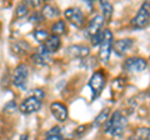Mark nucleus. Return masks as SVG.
Here are the masks:
<instances>
[{
    "mask_svg": "<svg viewBox=\"0 0 150 140\" xmlns=\"http://www.w3.org/2000/svg\"><path fill=\"white\" fill-rule=\"evenodd\" d=\"M128 140H143V139H140V138H139V136H137L135 134H133L131 136H129V138H128Z\"/></svg>",
    "mask_w": 150,
    "mask_h": 140,
    "instance_id": "29",
    "label": "nucleus"
},
{
    "mask_svg": "<svg viewBox=\"0 0 150 140\" xmlns=\"http://www.w3.org/2000/svg\"><path fill=\"white\" fill-rule=\"evenodd\" d=\"M86 129H88V125H80V127H78L74 130V136L75 138H81L83 135L86 133Z\"/></svg>",
    "mask_w": 150,
    "mask_h": 140,
    "instance_id": "24",
    "label": "nucleus"
},
{
    "mask_svg": "<svg viewBox=\"0 0 150 140\" xmlns=\"http://www.w3.org/2000/svg\"><path fill=\"white\" fill-rule=\"evenodd\" d=\"M30 95L35 96V98H38V99H40V100H43V99H44V96H45V93L41 90V89H34Z\"/></svg>",
    "mask_w": 150,
    "mask_h": 140,
    "instance_id": "25",
    "label": "nucleus"
},
{
    "mask_svg": "<svg viewBox=\"0 0 150 140\" xmlns=\"http://www.w3.org/2000/svg\"><path fill=\"white\" fill-rule=\"evenodd\" d=\"M149 23H150V1H144L142 6L139 8L137 15L131 19L130 24L134 29H143V28L149 25Z\"/></svg>",
    "mask_w": 150,
    "mask_h": 140,
    "instance_id": "3",
    "label": "nucleus"
},
{
    "mask_svg": "<svg viewBox=\"0 0 150 140\" xmlns=\"http://www.w3.org/2000/svg\"><path fill=\"white\" fill-rule=\"evenodd\" d=\"M110 118V113H109V110L105 109V110H101L99 115L95 118V120H94V125L95 127H99V125H103V124H105L108 120H109Z\"/></svg>",
    "mask_w": 150,
    "mask_h": 140,
    "instance_id": "18",
    "label": "nucleus"
},
{
    "mask_svg": "<svg viewBox=\"0 0 150 140\" xmlns=\"http://www.w3.org/2000/svg\"><path fill=\"white\" fill-rule=\"evenodd\" d=\"M112 44H114V36L109 29H105L101 31V41H100V50H99V58L103 63L109 62Z\"/></svg>",
    "mask_w": 150,
    "mask_h": 140,
    "instance_id": "2",
    "label": "nucleus"
},
{
    "mask_svg": "<svg viewBox=\"0 0 150 140\" xmlns=\"http://www.w3.org/2000/svg\"><path fill=\"white\" fill-rule=\"evenodd\" d=\"M28 10H29V6H28L26 3L18 4V6L15 9V16L18 18V19H20V18H24L26 14H28Z\"/></svg>",
    "mask_w": 150,
    "mask_h": 140,
    "instance_id": "20",
    "label": "nucleus"
},
{
    "mask_svg": "<svg viewBox=\"0 0 150 140\" xmlns=\"http://www.w3.org/2000/svg\"><path fill=\"white\" fill-rule=\"evenodd\" d=\"M28 78H29V68L25 64H19L18 66L14 69L11 81L19 89H25Z\"/></svg>",
    "mask_w": 150,
    "mask_h": 140,
    "instance_id": "6",
    "label": "nucleus"
},
{
    "mask_svg": "<svg viewBox=\"0 0 150 140\" xmlns=\"http://www.w3.org/2000/svg\"><path fill=\"white\" fill-rule=\"evenodd\" d=\"M19 140H29V135H28V134H23Z\"/></svg>",
    "mask_w": 150,
    "mask_h": 140,
    "instance_id": "30",
    "label": "nucleus"
},
{
    "mask_svg": "<svg viewBox=\"0 0 150 140\" xmlns=\"http://www.w3.org/2000/svg\"><path fill=\"white\" fill-rule=\"evenodd\" d=\"M28 6H31V8H39V6H44V1H41V0H36V1H34V0H30V1H28Z\"/></svg>",
    "mask_w": 150,
    "mask_h": 140,
    "instance_id": "27",
    "label": "nucleus"
},
{
    "mask_svg": "<svg viewBox=\"0 0 150 140\" xmlns=\"http://www.w3.org/2000/svg\"><path fill=\"white\" fill-rule=\"evenodd\" d=\"M33 63L36 65H48L51 62V57L48 53V50L44 48V45H40V48L31 55Z\"/></svg>",
    "mask_w": 150,
    "mask_h": 140,
    "instance_id": "10",
    "label": "nucleus"
},
{
    "mask_svg": "<svg viewBox=\"0 0 150 140\" xmlns=\"http://www.w3.org/2000/svg\"><path fill=\"white\" fill-rule=\"evenodd\" d=\"M126 85V81H125V79L123 78H116L112 80V84H111V86H112V90H115V91H121L125 88Z\"/></svg>",
    "mask_w": 150,
    "mask_h": 140,
    "instance_id": "22",
    "label": "nucleus"
},
{
    "mask_svg": "<svg viewBox=\"0 0 150 140\" xmlns=\"http://www.w3.org/2000/svg\"><path fill=\"white\" fill-rule=\"evenodd\" d=\"M148 68V62L146 59L142 57H131L128 58L123 64V69L125 71L131 73V74H139L145 71Z\"/></svg>",
    "mask_w": 150,
    "mask_h": 140,
    "instance_id": "5",
    "label": "nucleus"
},
{
    "mask_svg": "<svg viewBox=\"0 0 150 140\" xmlns=\"http://www.w3.org/2000/svg\"><path fill=\"white\" fill-rule=\"evenodd\" d=\"M126 124H128V119L126 116L121 113V111H115L110 115L109 120L104 124L105 125V133L111 135L112 138H120L121 135L124 134V130L126 128Z\"/></svg>",
    "mask_w": 150,
    "mask_h": 140,
    "instance_id": "1",
    "label": "nucleus"
},
{
    "mask_svg": "<svg viewBox=\"0 0 150 140\" xmlns=\"http://www.w3.org/2000/svg\"><path fill=\"white\" fill-rule=\"evenodd\" d=\"M106 85V75L103 70H98L91 75L89 80V88L91 90V99H96L101 94Z\"/></svg>",
    "mask_w": 150,
    "mask_h": 140,
    "instance_id": "4",
    "label": "nucleus"
},
{
    "mask_svg": "<svg viewBox=\"0 0 150 140\" xmlns=\"http://www.w3.org/2000/svg\"><path fill=\"white\" fill-rule=\"evenodd\" d=\"M43 140H64L62 135H55V136H46Z\"/></svg>",
    "mask_w": 150,
    "mask_h": 140,
    "instance_id": "28",
    "label": "nucleus"
},
{
    "mask_svg": "<svg viewBox=\"0 0 150 140\" xmlns=\"http://www.w3.org/2000/svg\"><path fill=\"white\" fill-rule=\"evenodd\" d=\"M105 23V19L103 15H95L93 19L89 21V25H88V33L90 36H95L98 35L99 33H101L103 29V25Z\"/></svg>",
    "mask_w": 150,
    "mask_h": 140,
    "instance_id": "12",
    "label": "nucleus"
},
{
    "mask_svg": "<svg viewBox=\"0 0 150 140\" xmlns=\"http://www.w3.org/2000/svg\"><path fill=\"white\" fill-rule=\"evenodd\" d=\"M60 129L59 127H54V128H51L48 134H46V136H55V135H62V132H60Z\"/></svg>",
    "mask_w": 150,
    "mask_h": 140,
    "instance_id": "26",
    "label": "nucleus"
},
{
    "mask_svg": "<svg viewBox=\"0 0 150 140\" xmlns=\"http://www.w3.org/2000/svg\"><path fill=\"white\" fill-rule=\"evenodd\" d=\"M99 5H100V9L103 11V16H104L105 21L110 20L111 16H112V13H114V8H112V5L109 1H100Z\"/></svg>",
    "mask_w": 150,
    "mask_h": 140,
    "instance_id": "16",
    "label": "nucleus"
},
{
    "mask_svg": "<svg viewBox=\"0 0 150 140\" xmlns=\"http://www.w3.org/2000/svg\"><path fill=\"white\" fill-rule=\"evenodd\" d=\"M68 54L73 58H86L90 54V48L86 45H71L68 48Z\"/></svg>",
    "mask_w": 150,
    "mask_h": 140,
    "instance_id": "13",
    "label": "nucleus"
},
{
    "mask_svg": "<svg viewBox=\"0 0 150 140\" xmlns=\"http://www.w3.org/2000/svg\"><path fill=\"white\" fill-rule=\"evenodd\" d=\"M41 103H43V100L38 99V98L33 96V95H29L21 101V104L19 105V109H20L23 114L29 115L33 113H36V111L41 108Z\"/></svg>",
    "mask_w": 150,
    "mask_h": 140,
    "instance_id": "8",
    "label": "nucleus"
},
{
    "mask_svg": "<svg viewBox=\"0 0 150 140\" xmlns=\"http://www.w3.org/2000/svg\"><path fill=\"white\" fill-rule=\"evenodd\" d=\"M43 20H44V16L40 11H34L29 16V21L31 23V24H39V23H41Z\"/></svg>",
    "mask_w": 150,
    "mask_h": 140,
    "instance_id": "23",
    "label": "nucleus"
},
{
    "mask_svg": "<svg viewBox=\"0 0 150 140\" xmlns=\"http://www.w3.org/2000/svg\"><path fill=\"white\" fill-rule=\"evenodd\" d=\"M33 36H34L35 40L39 41L40 44H44L45 41L50 38V34H49V31H46V30H44V29H38V30L34 31Z\"/></svg>",
    "mask_w": 150,
    "mask_h": 140,
    "instance_id": "19",
    "label": "nucleus"
},
{
    "mask_svg": "<svg viewBox=\"0 0 150 140\" xmlns=\"http://www.w3.org/2000/svg\"><path fill=\"white\" fill-rule=\"evenodd\" d=\"M134 45V40L130 39V38H125V39H119L114 41V44H112V49L118 55H125V53H128V51L133 48Z\"/></svg>",
    "mask_w": 150,
    "mask_h": 140,
    "instance_id": "11",
    "label": "nucleus"
},
{
    "mask_svg": "<svg viewBox=\"0 0 150 140\" xmlns=\"http://www.w3.org/2000/svg\"><path fill=\"white\" fill-rule=\"evenodd\" d=\"M67 34V24L64 20H56L53 25H51V35L59 36Z\"/></svg>",
    "mask_w": 150,
    "mask_h": 140,
    "instance_id": "15",
    "label": "nucleus"
},
{
    "mask_svg": "<svg viewBox=\"0 0 150 140\" xmlns=\"http://www.w3.org/2000/svg\"><path fill=\"white\" fill-rule=\"evenodd\" d=\"M50 111H51V114H53L54 118L58 121H60V123L67 121L68 116H69V111H68L67 105L63 104V103H60V101L51 103L50 104Z\"/></svg>",
    "mask_w": 150,
    "mask_h": 140,
    "instance_id": "9",
    "label": "nucleus"
},
{
    "mask_svg": "<svg viewBox=\"0 0 150 140\" xmlns=\"http://www.w3.org/2000/svg\"><path fill=\"white\" fill-rule=\"evenodd\" d=\"M41 45H44V48L48 50V53L51 55V54L56 53V51H59L60 46H62V40H60L59 36L50 35V38L46 40L44 44H41Z\"/></svg>",
    "mask_w": 150,
    "mask_h": 140,
    "instance_id": "14",
    "label": "nucleus"
},
{
    "mask_svg": "<svg viewBox=\"0 0 150 140\" xmlns=\"http://www.w3.org/2000/svg\"><path fill=\"white\" fill-rule=\"evenodd\" d=\"M64 18L76 28H83L85 24V15L79 8H68L64 11Z\"/></svg>",
    "mask_w": 150,
    "mask_h": 140,
    "instance_id": "7",
    "label": "nucleus"
},
{
    "mask_svg": "<svg viewBox=\"0 0 150 140\" xmlns=\"http://www.w3.org/2000/svg\"><path fill=\"white\" fill-rule=\"evenodd\" d=\"M137 136H139L143 140H150V128H145V127H140L135 130L134 133Z\"/></svg>",
    "mask_w": 150,
    "mask_h": 140,
    "instance_id": "21",
    "label": "nucleus"
},
{
    "mask_svg": "<svg viewBox=\"0 0 150 140\" xmlns=\"http://www.w3.org/2000/svg\"><path fill=\"white\" fill-rule=\"evenodd\" d=\"M41 14H43L44 19H54L55 16L59 15L58 10H56V9L53 5H51V4H44Z\"/></svg>",
    "mask_w": 150,
    "mask_h": 140,
    "instance_id": "17",
    "label": "nucleus"
}]
</instances>
